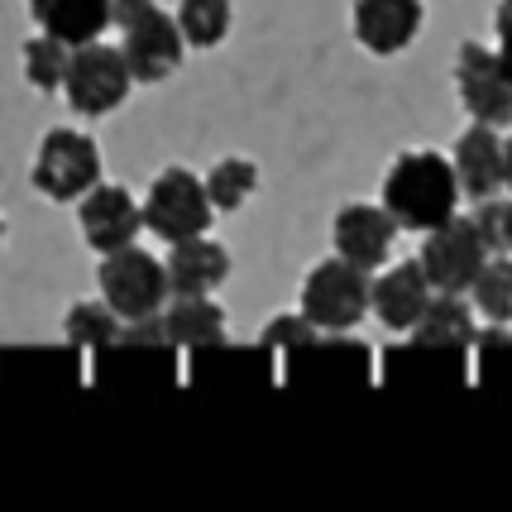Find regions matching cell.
<instances>
[{"instance_id":"6da1fadb","label":"cell","mask_w":512,"mask_h":512,"mask_svg":"<svg viewBox=\"0 0 512 512\" xmlns=\"http://www.w3.org/2000/svg\"><path fill=\"white\" fill-rule=\"evenodd\" d=\"M460 206V182L446 154L436 149H407L393 158L383 178V211L398 221V230H431L455 216Z\"/></svg>"},{"instance_id":"7a4b0ae2","label":"cell","mask_w":512,"mask_h":512,"mask_svg":"<svg viewBox=\"0 0 512 512\" xmlns=\"http://www.w3.org/2000/svg\"><path fill=\"white\" fill-rule=\"evenodd\" d=\"M96 288H101V302L120 321H144V316L163 312V302H168V273H163V259H154L149 249L125 245V249L101 254Z\"/></svg>"},{"instance_id":"3957f363","label":"cell","mask_w":512,"mask_h":512,"mask_svg":"<svg viewBox=\"0 0 512 512\" xmlns=\"http://www.w3.org/2000/svg\"><path fill=\"white\" fill-rule=\"evenodd\" d=\"M369 312V273L355 268L350 259H321L302 283V316L312 321L321 335H345L355 331Z\"/></svg>"},{"instance_id":"277c9868","label":"cell","mask_w":512,"mask_h":512,"mask_svg":"<svg viewBox=\"0 0 512 512\" xmlns=\"http://www.w3.org/2000/svg\"><path fill=\"white\" fill-rule=\"evenodd\" d=\"M130 87H134V77H130V67H125V58H120V48L91 39V44H77L67 53V72L58 91H63V101L77 115L101 120V115L125 106Z\"/></svg>"},{"instance_id":"5b68a950","label":"cell","mask_w":512,"mask_h":512,"mask_svg":"<svg viewBox=\"0 0 512 512\" xmlns=\"http://www.w3.org/2000/svg\"><path fill=\"white\" fill-rule=\"evenodd\" d=\"M139 216H144V230L158 235L163 245L206 235L211 221H216V211L206 201V187L187 168H163L154 178V187H149V197L139 201Z\"/></svg>"},{"instance_id":"8992f818","label":"cell","mask_w":512,"mask_h":512,"mask_svg":"<svg viewBox=\"0 0 512 512\" xmlns=\"http://www.w3.org/2000/svg\"><path fill=\"white\" fill-rule=\"evenodd\" d=\"M29 182L48 201H77L82 192H91L101 182V149H96V139L77 130H48L39 154H34Z\"/></svg>"},{"instance_id":"52a82bcc","label":"cell","mask_w":512,"mask_h":512,"mask_svg":"<svg viewBox=\"0 0 512 512\" xmlns=\"http://www.w3.org/2000/svg\"><path fill=\"white\" fill-rule=\"evenodd\" d=\"M455 91L465 101L469 120L479 125H508L512 120V63L498 48L465 39L455 48Z\"/></svg>"},{"instance_id":"ba28073f","label":"cell","mask_w":512,"mask_h":512,"mask_svg":"<svg viewBox=\"0 0 512 512\" xmlns=\"http://www.w3.org/2000/svg\"><path fill=\"white\" fill-rule=\"evenodd\" d=\"M120 34H125V39H120V58H125L134 82H144V87L168 82L182 67V58H187V39H182L178 20H173L168 10H158V5H149V10L134 24H125Z\"/></svg>"},{"instance_id":"9c48e42d","label":"cell","mask_w":512,"mask_h":512,"mask_svg":"<svg viewBox=\"0 0 512 512\" xmlns=\"http://www.w3.org/2000/svg\"><path fill=\"white\" fill-rule=\"evenodd\" d=\"M484 259H489V249L479 240L474 221H469V216H450V221L426 230V245H422V259H417V264H422L426 283L436 292H465Z\"/></svg>"},{"instance_id":"30bf717a","label":"cell","mask_w":512,"mask_h":512,"mask_svg":"<svg viewBox=\"0 0 512 512\" xmlns=\"http://www.w3.org/2000/svg\"><path fill=\"white\" fill-rule=\"evenodd\" d=\"M77 225H82V240L96 254H111L139 240L144 216H139V201L130 197V187L120 182H96L91 192L77 197Z\"/></svg>"},{"instance_id":"8fae6325","label":"cell","mask_w":512,"mask_h":512,"mask_svg":"<svg viewBox=\"0 0 512 512\" xmlns=\"http://www.w3.org/2000/svg\"><path fill=\"white\" fill-rule=\"evenodd\" d=\"M393 240H398V221L383 211V201H350V206H340L331 221V245L340 259H350L355 268L364 273H374V268L388 264V254H393Z\"/></svg>"},{"instance_id":"7c38bea8","label":"cell","mask_w":512,"mask_h":512,"mask_svg":"<svg viewBox=\"0 0 512 512\" xmlns=\"http://www.w3.org/2000/svg\"><path fill=\"white\" fill-rule=\"evenodd\" d=\"M426 20L422 0H355L350 5V24H355L359 48H369L374 58H393L402 48L417 44Z\"/></svg>"},{"instance_id":"4fadbf2b","label":"cell","mask_w":512,"mask_h":512,"mask_svg":"<svg viewBox=\"0 0 512 512\" xmlns=\"http://www.w3.org/2000/svg\"><path fill=\"white\" fill-rule=\"evenodd\" d=\"M431 292L436 288L426 283L422 264H417V259H402V264L383 268L379 283L369 278V307L379 312V321L388 326V331H412Z\"/></svg>"},{"instance_id":"5bb4252c","label":"cell","mask_w":512,"mask_h":512,"mask_svg":"<svg viewBox=\"0 0 512 512\" xmlns=\"http://www.w3.org/2000/svg\"><path fill=\"white\" fill-rule=\"evenodd\" d=\"M158 326H163L173 350H211L225 340V307L211 292H187V297L163 302Z\"/></svg>"},{"instance_id":"9a60e30c","label":"cell","mask_w":512,"mask_h":512,"mask_svg":"<svg viewBox=\"0 0 512 512\" xmlns=\"http://www.w3.org/2000/svg\"><path fill=\"white\" fill-rule=\"evenodd\" d=\"M163 273H168V297H187V292H216L230 278V254L225 245L206 240V235H192V240H178L163 259Z\"/></svg>"},{"instance_id":"2e32d148","label":"cell","mask_w":512,"mask_h":512,"mask_svg":"<svg viewBox=\"0 0 512 512\" xmlns=\"http://www.w3.org/2000/svg\"><path fill=\"white\" fill-rule=\"evenodd\" d=\"M450 168H455V182H460V192L465 197H493L498 187H503V139L493 134V125H469L460 139H455V158H450Z\"/></svg>"},{"instance_id":"e0dca14e","label":"cell","mask_w":512,"mask_h":512,"mask_svg":"<svg viewBox=\"0 0 512 512\" xmlns=\"http://www.w3.org/2000/svg\"><path fill=\"white\" fill-rule=\"evenodd\" d=\"M29 15L44 34L77 48L111 29V0H29Z\"/></svg>"},{"instance_id":"ac0fdd59","label":"cell","mask_w":512,"mask_h":512,"mask_svg":"<svg viewBox=\"0 0 512 512\" xmlns=\"http://www.w3.org/2000/svg\"><path fill=\"white\" fill-rule=\"evenodd\" d=\"M469 340H474V312L460 302V292H431L412 326V345L417 350H465Z\"/></svg>"},{"instance_id":"d6986e66","label":"cell","mask_w":512,"mask_h":512,"mask_svg":"<svg viewBox=\"0 0 512 512\" xmlns=\"http://www.w3.org/2000/svg\"><path fill=\"white\" fill-rule=\"evenodd\" d=\"M465 292L474 297V312L479 316H489L493 326H508L512 321V254H489Z\"/></svg>"},{"instance_id":"ffe728a7","label":"cell","mask_w":512,"mask_h":512,"mask_svg":"<svg viewBox=\"0 0 512 512\" xmlns=\"http://www.w3.org/2000/svg\"><path fill=\"white\" fill-rule=\"evenodd\" d=\"M201 187H206V201H211V211L216 216H230V211H240L249 197H254V187H259V168L249 163V158H221L206 178H201Z\"/></svg>"},{"instance_id":"44dd1931","label":"cell","mask_w":512,"mask_h":512,"mask_svg":"<svg viewBox=\"0 0 512 512\" xmlns=\"http://www.w3.org/2000/svg\"><path fill=\"white\" fill-rule=\"evenodd\" d=\"M187 48H216L230 34V20H235V5L230 0H178L173 10Z\"/></svg>"},{"instance_id":"7402d4cb","label":"cell","mask_w":512,"mask_h":512,"mask_svg":"<svg viewBox=\"0 0 512 512\" xmlns=\"http://www.w3.org/2000/svg\"><path fill=\"white\" fill-rule=\"evenodd\" d=\"M120 316L106 307V302H77L72 312L63 316V335L72 350H87V355H96V350H106L115 335H120Z\"/></svg>"},{"instance_id":"603a6c76","label":"cell","mask_w":512,"mask_h":512,"mask_svg":"<svg viewBox=\"0 0 512 512\" xmlns=\"http://www.w3.org/2000/svg\"><path fill=\"white\" fill-rule=\"evenodd\" d=\"M67 53L72 48L63 39H53V34H34L29 44H24V82L34 91H58L63 87V72H67Z\"/></svg>"},{"instance_id":"cb8c5ba5","label":"cell","mask_w":512,"mask_h":512,"mask_svg":"<svg viewBox=\"0 0 512 512\" xmlns=\"http://www.w3.org/2000/svg\"><path fill=\"white\" fill-rule=\"evenodd\" d=\"M469 221L489 254H512V197H479V211Z\"/></svg>"},{"instance_id":"d4e9b609","label":"cell","mask_w":512,"mask_h":512,"mask_svg":"<svg viewBox=\"0 0 512 512\" xmlns=\"http://www.w3.org/2000/svg\"><path fill=\"white\" fill-rule=\"evenodd\" d=\"M316 335L321 331H316L307 316H273L259 345H264V350H288V355H297V350H307V345H312Z\"/></svg>"},{"instance_id":"484cf974","label":"cell","mask_w":512,"mask_h":512,"mask_svg":"<svg viewBox=\"0 0 512 512\" xmlns=\"http://www.w3.org/2000/svg\"><path fill=\"white\" fill-rule=\"evenodd\" d=\"M493 48L512 63V0H498V5H493Z\"/></svg>"},{"instance_id":"4316f807","label":"cell","mask_w":512,"mask_h":512,"mask_svg":"<svg viewBox=\"0 0 512 512\" xmlns=\"http://www.w3.org/2000/svg\"><path fill=\"white\" fill-rule=\"evenodd\" d=\"M149 5H154V0H111V24L115 29H125V24H134Z\"/></svg>"},{"instance_id":"83f0119b","label":"cell","mask_w":512,"mask_h":512,"mask_svg":"<svg viewBox=\"0 0 512 512\" xmlns=\"http://www.w3.org/2000/svg\"><path fill=\"white\" fill-rule=\"evenodd\" d=\"M503 187L512 192V139H503Z\"/></svg>"},{"instance_id":"f1b7e54d","label":"cell","mask_w":512,"mask_h":512,"mask_svg":"<svg viewBox=\"0 0 512 512\" xmlns=\"http://www.w3.org/2000/svg\"><path fill=\"white\" fill-rule=\"evenodd\" d=\"M0 245H5V216H0Z\"/></svg>"}]
</instances>
